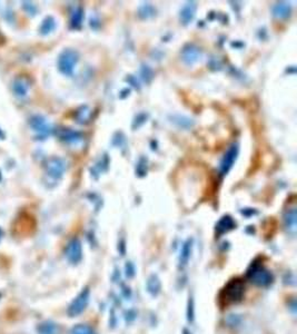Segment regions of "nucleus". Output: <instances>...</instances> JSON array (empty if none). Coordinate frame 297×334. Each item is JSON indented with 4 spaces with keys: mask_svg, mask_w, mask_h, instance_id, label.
I'll use <instances>...</instances> for the list:
<instances>
[{
    "mask_svg": "<svg viewBox=\"0 0 297 334\" xmlns=\"http://www.w3.org/2000/svg\"><path fill=\"white\" fill-rule=\"evenodd\" d=\"M244 294V284L241 280H233L229 282L226 288L220 294V300L224 301L225 304H232L241 301Z\"/></svg>",
    "mask_w": 297,
    "mask_h": 334,
    "instance_id": "1",
    "label": "nucleus"
},
{
    "mask_svg": "<svg viewBox=\"0 0 297 334\" xmlns=\"http://www.w3.org/2000/svg\"><path fill=\"white\" fill-rule=\"evenodd\" d=\"M247 276L254 284H256L258 286H266L268 284H271L273 280L270 271H267L263 265L256 263H254L251 266V269L248 270Z\"/></svg>",
    "mask_w": 297,
    "mask_h": 334,
    "instance_id": "2",
    "label": "nucleus"
},
{
    "mask_svg": "<svg viewBox=\"0 0 297 334\" xmlns=\"http://www.w3.org/2000/svg\"><path fill=\"white\" fill-rule=\"evenodd\" d=\"M88 302H89V290L85 289L83 292L78 294V297L73 301V303L69 305L68 314L70 317L79 316L80 313L84 312V310L88 305Z\"/></svg>",
    "mask_w": 297,
    "mask_h": 334,
    "instance_id": "3",
    "label": "nucleus"
},
{
    "mask_svg": "<svg viewBox=\"0 0 297 334\" xmlns=\"http://www.w3.org/2000/svg\"><path fill=\"white\" fill-rule=\"evenodd\" d=\"M78 60V56L77 52L74 50H66L63 52V55L60 56L59 59V67L60 70L63 71L66 75H70L73 73L74 67L77 63Z\"/></svg>",
    "mask_w": 297,
    "mask_h": 334,
    "instance_id": "4",
    "label": "nucleus"
},
{
    "mask_svg": "<svg viewBox=\"0 0 297 334\" xmlns=\"http://www.w3.org/2000/svg\"><path fill=\"white\" fill-rule=\"evenodd\" d=\"M81 254H83V251H81V244L80 242L75 238V240L71 241L68 246L66 249V256L68 259L69 262L71 263H78V262L81 260Z\"/></svg>",
    "mask_w": 297,
    "mask_h": 334,
    "instance_id": "5",
    "label": "nucleus"
},
{
    "mask_svg": "<svg viewBox=\"0 0 297 334\" xmlns=\"http://www.w3.org/2000/svg\"><path fill=\"white\" fill-rule=\"evenodd\" d=\"M237 154H238V147L236 145H233L231 149L228 150L226 154H225L222 163H220V170H222L223 174H226L227 171L232 168L234 162L237 157Z\"/></svg>",
    "mask_w": 297,
    "mask_h": 334,
    "instance_id": "6",
    "label": "nucleus"
},
{
    "mask_svg": "<svg viewBox=\"0 0 297 334\" xmlns=\"http://www.w3.org/2000/svg\"><path fill=\"white\" fill-rule=\"evenodd\" d=\"M198 55H199V51L197 48H194V47H188V48H186L183 52V59L186 64L191 65L198 59Z\"/></svg>",
    "mask_w": 297,
    "mask_h": 334,
    "instance_id": "7",
    "label": "nucleus"
},
{
    "mask_svg": "<svg viewBox=\"0 0 297 334\" xmlns=\"http://www.w3.org/2000/svg\"><path fill=\"white\" fill-rule=\"evenodd\" d=\"M273 13H274L275 17H279V18L289 17L290 13H291L290 4H287L286 2L277 3L276 6L273 8Z\"/></svg>",
    "mask_w": 297,
    "mask_h": 334,
    "instance_id": "8",
    "label": "nucleus"
},
{
    "mask_svg": "<svg viewBox=\"0 0 297 334\" xmlns=\"http://www.w3.org/2000/svg\"><path fill=\"white\" fill-rule=\"evenodd\" d=\"M285 225L287 230L292 233H295L296 231V211L295 208L289 209V212L285 215Z\"/></svg>",
    "mask_w": 297,
    "mask_h": 334,
    "instance_id": "9",
    "label": "nucleus"
},
{
    "mask_svg": "<svg viewBox=\"0 0 297 334\" xmlns=\"http://www.w3.org/2000/svg\"><path fill=\"white\" fill-rule=\"evenodd\" d=\"M195 10H196V4L194 2H189L183 8V10H181V13H180V17L181 19H183V21L185 23H188L191 19H193Z\"/></svg>",
    "mask_w": 297,
    "mask_h": 334,
    "instance_id": "10",
    "label": "nucleus"
},
{
    "mask_svg": "<svg viewBox=\"0 0 297 334\" xmlns=\"http://www.w3.org/2000/svg\"><path fill=\"white\" fill-rule=\"evenodd\" d=\"M38 332H39V334H58L59 330L56 324L51 322H46L44 324H41Z\"/></svg>",
    "mask_w": 297,
    "mask_h": 334,
    "instance_id": "11",
    "label": "nucleus"
},
{
    "mask_svg": "<svg viewBox=\"0 0 297 334\" xmlns=\"http://www.w3.org/2000/svg\"><path fill=\"white\" fill-rule=\"evenodd\" d=\"M70 334H96V333L90 327L84 326V324H79V326H76L73 330H71Z\"/></svg>",
    "mask_w": 297,
    "mask_h": 334,
    "instance_id": "12",
    "label": "nucleus"
},
{
    "mask_svg": "<svg viewBox=\"0 0 297 334\" xmlns=\"http://www.w3.org/2000/svg\"><path fill=\"white\" fill-rule=\"evenodd\" d=\"M1 234H2V233H1V230H0V238H1Z\"/></svg>",
    "mask_w": 297,
    "mask_h": 334,
    "instance_id": "13",
    "label": "nucleus"
}]
</instances>
